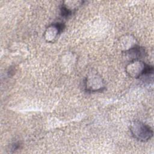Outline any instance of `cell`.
<instances>
[{"label":"cell","mask_w":154,"mask_h":154,"mask_svg":"<svg viewBox=\"0 0 154 154\" xmlns=\"http://www.w3.org/2000/svg\"><path fill=\"white\" fill-rule=\"evenodd\" d=\"M145 51L143 48L135 45L130 49L125 51V55L131 59V61L133 60H140L144 55Z\"/></svg>","instance_id":"obj_4"},{"label":"cell","mask_w":154,"mask_h":154,"mask_svg":"<svg viewBox=\"0 0 154 154\" xmlns=\"http://www.w3.org/2000/svg\"><path fill=\"white\" fill-rule=\"evenodd\" d=\"M85 87L87 90L90 91H102L104 88V83L100 76L93 75L86 78Z\"/></svg>","instance_id":"obj_2"},{"label":"cell","mask_w":154,"mask_h":154,"mask_svg":"<svg viewBox=\"0 0 154 154\" xmlns=\"http://www.w3.org/2000/svg\"><path fill=\"white\" fill-rule=\"evenodd\" d=\"M130 131L134 138L141 141H147L153 136V131L151 128L139 121L135 122L131 125Z\"/></svg>","instance_id":"obj_1"},{"label":"cell","mask_w":154,"mask_h":154,"mask_svg":"<svg viewBox=\"0 0 154 154\" xmlns=\"http://www.w3.org/2000/svg\"><path fill=\"white\" fill-rule=\"evenodd\" d=\"M64 25L62 23H55L51 25L45 32L44 37L48 42H52L63 31Z\"/></svg>","instance_id":"obj_3"}]
</instances>
